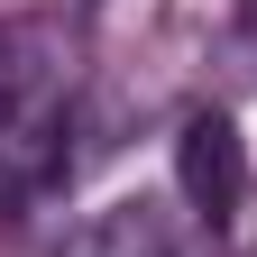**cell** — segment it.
<instances>
[{
	"instance_id": "3957f363",
	"label": "cell",
	"mask_w": 257,
	"mask_h": 257,
	"mask_svg": "<svg viewBox=\"0 0 257 257\" xmlns=\"http://www.w3.org/2000/svg\"><path fill=\"white\" fill-rule=\"evenodd\" d=\"M55 257H175V239H166V211L156 202H110V211H92Z\"/></svg>"
},
{
	"instance_id": "7a4b0ae2",
	"label": "cell",
	"mask_w": 257,
	"mask_h": 257,
	"mask_svg": "<svg viewBox=\"0 0 257 257\" xmlns=\"http://www.w3.org/2000/svg\"><path fill=\"white\" fill-rule=\"evenodd\" d=\"M175 184H184V202L193 211H239V193H248V147H239V128L220 119V110H193L184 119V138H175Z\"/></svg>"
},
{
	"instance_id": "6da1fadb",
	"label": "cell",
	"mask_w": 257,
	"mask_h": 257,
	"mask_svg": "<svg viewBox=\"0 0 257 257\" xmlns=\"http://www.w3.org/2000/svg\"><path fill=\"white\" fill-rule=\"evenodd\" d=\"M83 37L64 19H0V220L64 166Z\"/></svg>"
}]
</instances>
